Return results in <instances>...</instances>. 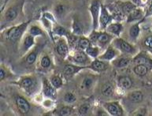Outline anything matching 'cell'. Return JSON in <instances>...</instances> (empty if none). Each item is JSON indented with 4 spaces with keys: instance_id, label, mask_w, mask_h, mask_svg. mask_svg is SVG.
Segmentation results:
<instances>
[{
    "instance_id": "obj_1",
    "label": "cell",
    "mask_w": 152,
    "mask_h": 116,
    "mask_svg": "<svg viewBox=\"0 0 152 116\" xmlns=\"http://www.w3.org/2000/svg\"><path fill=\"white\" fill-rule=\"evenodd\" d=\"M26 26H27V23H25L21 26L10 28L7 32V38L11 41H15L17 39H19L21 37L24 30L25 29Z\"/></svg>"
},
{
    "instance_id": "obj_2",
    "label": "cell",
    "mask_w": 152,
    "mask_h": 116,
    "mask_svg": "<svg viewBox=\"0 0 152 116\" xmlns=\"http://www.w3.org/2000/svg\"><path fill=\"white\" fill-rule=\"evenodd\" d=\"M99 1H93L91 6V13L92 14L93 25L94 28H96L98 26V18H99Z\"/></svg>"
},
{
    "instance_id": "obj_3",
    "label": "cell",
    "mask_w": 152,
    "mask_h": 116,
    "mask_svg": "<svg viewBox=\"0 0 152 116\" xmlns=\"http://www.w3.org/2000/svg\"><path fill=\"white\" fill-rule=\"evenodd\" d=\"M16 103H17V108H18V109H19V110L21 113H28V110L30 109V105L26 101V99H24L23 97H21V96H17Z\"/></svg>"
},
{
    "instance_id": "obj_4",
    "label": "cell",
    "mask_w": 152,
    "mask_h": 116,
    "mask_svg": "<svg viewBox=\"0 0 152 116\" xmlns=\"http://www.w3.org/2000/svg\"><path fill=\"white\" fill-rule=\"evenodd\" d=\"M110 16L108 14L107 9L105 7H102L101 15H100V22H101L102 27H106L107 26V24L110 22Z\"/></svg>"
},
{
    "instance_id": "obj_5",
    "label": "cell",
    "mask_w": 152,
    "mask_h": 116,
    "mask_svg": "<svg viewBox=\"0 0 152 116\" xmlns=\"http://www.w3.org/2000/svg\"><path fill=\"white\" fill-rule=\"evenodd\" d=\"M106 108H107L108 112L112 115H118L121 112L120 108L115 104H106Z\"/></svg>"
},
{
    "instance_id": "obj_6",
    "label": "cell",
    "mask_w": 152,
    "mask_h": 116,
    "mask_svg": "<svg viewBox=\"0 0 152 116\" xmlns=\"http://www.w3.org/2000/svg\"><path fill=\"white\" fill-rule=\"evenodd\" d=\"M102 94L105 96H110L113 93V86L110 83H107L102 85L101 88Z\"/></svg>"
},
{
    "instance_id": "obj_7",
    "label": "cell",
    "mask_w": 152,
    "mask_h": 116,
    "mask_svg": "<svg viewBox=\"0 0 152 116\" xmlns=\"http://www.w3.org/2000/svg\"><path fill=\"white\" fill-rule=\"evenodd\" d=\"M119 85L121 88H125V89L130 88L132 85V80L128 77H121L119 79Z\"/></svg>"
},
{
    "instance_id": "obj_8",
    "label": "cell",
    "mask_w": 152,
    "mask_h": 116,
    "mask_svg": "<svg viewBox=\"0 0 152 116\" xmlns=\"http://www.w3.org/2000/svg\"><path fill=\"white\" fill-rule=\"evenodd\" d=\"M129 99L130 101L134 103H139L143 100V94L141 92L139 91H135V92H132L129 94Z\"/></svg>"
},
{
    "instance_id": "obj_9",
    "label": "cell",
    "mask_w": 152,
    "mask_h": 116,
    "mask_svg": "<svg viewBox=\"0 0 152 116\" xmlns=\"http://www.w3.org/2000/svg\"><path fill=\"white\" fill-rule=\"evenodd\" d=\"M17 16V9L16 7H11L10 8L6 11L5 17H6V20L8 21L14 20Z\"/></svg>"
},
{
    "instance_id": "obj_10",
    "label": "cell",
    "mask_w": 152,
    "mask_h": 116,
    "mask_svg": "<svg viewBox=\"0 0 152 116\" xmlns=\"http://www.w3.org/2000/svg\"><path fill=\"white\" fill-rule=\"evenodd\" d=\"M142 17V10L140 9H134L129 15L128 21H132L135 19H139Z\"/></svg>"
},
{
    "instance_id": "obj_11",
    "label": "cell",
    "mask_w": 152,
    "mask_h": 116,
    "mask_svg": "<svg viewBox=\"0 0 152 116\" xmlns=\"http://www.w3.org/2000/svg\"><path fill=\"white\" fill-rule=\"evenodd\" d=\"M134 72L138 76H144L147 73V67L144 64H138L134 67Z\"/></svg>"
},
{
    "instance_id": "obj_12",
    "label": "cell",
    "mask_w": 152,
    "mask_h": 116,
    "mask_svg": "<svg viewBox=\"0 0 152 116\" xmlns=\"http://www.w3.org/2000/svg\"><path fill=\"white\" fill-rule=\"evenodd\" d=\"M43 86H44L43 91H44L45 96H49V97H52L54 95V90L53 87L46 80H44V85H43Z\"/></svg>"
},
{
    "instance_id": "obj_13",
    "label": "cell",
    "mask_w": 152,
    "mask_h": 116,
    "mask_svg": "<svg viewBox=\"0 0 152 116\" xmlns=\"http://www.w3.org/2000/svg\"><path fill=\"white\" fill-rule=\"evenodd\" d=\"M118 44L120 48H121V50H123L125 52H128V53H132L133 51V48L129 44H128L127 42L124 41L122 40H118Z\"/></svg>"
},
{
    "instance_id": "obj_14",
    "label": "cell",
    "mask_w": 152,
    "mask_h": 116,
    "mask_svg": "<svg viewBox=\"0 0 152 116\" xmlns=\"http://www.w3.org/2000/svg\"><path fill=\"white\" fill-rule=\"evenodd\" d=\"M91 67H92L94 70L98 71H101L103 70H106L107 68V65L105 64L104 62H101V61H99V60H96L92 62L91 64Z\"/></svg>"
},
{
    "instance_id": "obj_15",
    "label": "cell",
    "mask_w": 152,
    "mask_h": 116,
    "mask_svg": "<svg viewBox=\"0 0 152 116\" xmlns=\"http://www.w3.org/2000/svg\"><path fill=\"white\" fill-rule=\"evenodd\" d=\"M57 52L62 56H65L68 52V48L64 43H59L57 46Z\"/></svg>"
},
{
    "instance_id": "obj_16",
    "label": "cell",
    "mask_w": 152,
    "mask_h": 116,
    "mask_svg": "<svg viewBox=\"0 0 152 116\" xmlns=\"http://www.w3.org/2000/svg\"><path fill=\"white\" fill-rule=\"evenodd\" d=\"M73 59H74V61H75V62H78V63H85L87 60V57L85 53H83V52H78V53H76V54L74 55Z\"/></svg>"
},
{
    "instance_id": "obj_17",
    "label": "cell",
    "mask_w": 152,
    "mask_h": 116,
    "mask_svg": "<svg viewBox=\"0 0 152 116\" xmlns=\"http://www.w3.org/2000/svg\"><path fill=\"white\" fill-rule=\"evenodd\" d=\"M90 47V43L89 40L85 38H81L80 39L79 42H78V48L82 51H87V49Z\"/></svg>"
},
{
    "instance_id": "obj_18",
    "label": "cell",
    "mask_w": 152,
    "mask_h": 116,
    "mask_svg": "<svg viewBox=\"0 0 152 116\" xmlns=\"http://www.w3.org/2000/svg\"><path fill=\"white\" fill-rule=\"evenodd\" d=\"M121 29H122V26L120 24H112V25H110L108 26V28H107L108 31L118 35L121 31Z\"/></svg>"
},
{
    "instance_id": "obj_19",
    "label": "cell",
    "mask_w": 152,
    "mask_h": 116,
    "mask_svg": "<svg viewBox=\"0 0 152 116\" xmlns=\"http://www.w3.org/2000/svg\"><path fill=\"white\" fill-rule=\"evenodd\" d=\"M121 8H122V10L124 13L125 14H130L131 12L135 9V5H134L133 3H124L122 6H121Z\"/></svg>"
},
{
    "instance_id": "obj_20",
    "label": "cell",
    "mask_w": 152,
    "mask_h": 116,
    "mask_svg": "<svg viewBox=\"0 0 152 116\" xmlns=\"http://www.w3.org/2000/svg\"><path fill=\"white\" fill-rule=\"evenodd\" d=\"M76 71V67L75 66H73L71 65H68L66 66L64 69V74H65L66 77H70L72 76L75 72Z\"/></svg>"
},
{
    "instance_id": "obj_21",
    "label": "cell",
    "mask_w": 152,
    "mask_h": 116,
    "mask_svg": "<svg viewBox=\"0 0 152 116\" xmlns=\"http://www.w3.org/2000/svg\"><path fill=\"white\" fill-rule=\"evenodd\" d=\"M115 55V51L113 50L112 48H108V50L106 51V53L103 55V56H102V59H107L110 60L112 59L113 58Z\"/></svg>"
},
{
    "instance_id": "obj_22",
    "label": "cell",
    "mask_w": 152,
    "mask_h": 116,
    "mask_svg": "<svg viewBox=\"0 0 152 116\" xmlns=\"http://www.w3.org/2000/svg\"><path fill=\"white\" fill-rule=\"evenodd\" d=\"M130 36L133 38H135L139 35L140 32V28H139L138 25H134L132 26L130 28Z\"/></svg>"
},
{
    "instance_id": "obj_23",
    "label": "cell",
    "mask_w": 152,
    "mask_h": 116,
    "mask_svg": "<svg viewBox=\"0 0 152 116\" xmlns=\"http://www.w3.org/2000/svg\"><path fill=\"white\" fill-rule=\"evenodd\" d=\"M73 32L76 33V34H81L82 32H83L81 25H80V23L76 22V21H74V23H73Z\"/></svg>"
},
{
    "instance_id": "obj_24",
    "label": "cell",
    "mask_w": 152,
    "mask_h": 116,
    "mask_svg": "<svg viewBox=\"0 0 152 116\" xmlns=\"http://www.w3.org/2000/svg\"><path fill=\"white\" fill-rule=\"evenodd\" d=\"M51 83H52V85L56 87V88H59L61 87L62 85V79L58 77H54L51 78Z\"/></svg>"
},
{
    "instance_id": "obj_25",
    "label": "cell",
    "mask_w": 152,
    "mask_h": 116,
    "mask_svg": "<svg viewBox=\"0 0 152 116\" xmlns=\"http://www.w3.org/2000/svg\"><path fill=\"white\" fill-rule=\"evenodd\" d=\"M34 43V40H33V37L32 36H28L26 37L25 40V42H24V45H25V48L26 49H28L31 47Z\"/></svg>"
},
{
    "instance_id": "obj_26",
    "label": "cell",
    "mask_w": 152,
    "mask_h": 116,
    "mask_svg": "<svg viewBox=\"0 0 152 116\" xmlns=\"http://www.w3.org/2000/svg\"><path fill=\"white\" fill-rule=\"evenodd\" d=\"M64 100L67 103H73L76 101V97L71 93H67L64 96Z\"/></svg>"
},
{
    "instance_id": "obj_27",
    "label": "cell",
    "mask_w": 152,
    "mask_h": 116,
    "mask_svg": "<svg viewBox=\"0 0 152 116\" xmlns=\"http://www.w3.org/2000/svg\"><path fill=\"white\" fill-rule=\"evenodd\" d=\"M110 40V36L107 35V33H103V34H99V38H98V41L101 44H106Z\"/></svg>"
},
{
    "instance_id": "obj_28",
    "label": "cell",
    "mask_w": 152,
    "mask_h": 116,
    "mask_svg": "<svg viewBox=\"0 0 152 116\" xmlns=\"http://www.w3.org/2000/svg\"><path fill=\"white\" fill-rule=\"evenodd\" d=\"M30 34L32 37H36V36H39V35L42 34V31H41L40 28H39L36 26H32L30 28Z\"/></svg>"
},
{
    "instance_id": "obj_29",
    "label": "cell",
    "mask_w": 152,
    "mask_h": 116,
    "mask_svg": "<svg viewBox=\"0 0 152 116\" xmlns=\"http://www.w3.org/2000/svg\"><path fill=\"white\" fill-rule=\"evenodd\" d=\"M87 53L88 55H90L92 57H96L99 54V50L98 48H92V47H89L87 49Z\"/></svg>"
},
{
    "instance_id": "obj_30",
    "label": "cell",
    "mask_w": 152,
    "mask_h": 116,
    "mask_svg": "<svg viewBox=\"0 0 152 116\" xmlns=\"http://www.w3.org/2000/svg\"><path fill=\"white\" fill-rule=\"evenodd\" d=\"M21 85L24 88H28V87H30L32 85V81L31 78H25V79H23L21 81Z\"/></svg>"
},
{
    "instance_id": "obj_31",
    "label": "cell",
    "mask_w": 152,
    "mask_h": 116,
    "mask_svg": "<svg viewBox=\"0 0 152 116\" xmlns=\"http://www.w3.org/2000/svg\"><path fill=\"white\" fill-rule=\"evenodd\" d=\"M72 112V109L70 108H68V107H64L62 108L60 110V115L62 116H66L69 115Z\"/></svg>"
},
{
    "instance_id": "obj_32",
    "label": "cell",
    "mask_w": 152,
    "mask_h": 116,
    "mask_svg": "<svg viewBox=\"0 0 152 116\" xmlns=\"http://www.w3.org/2000/svg\"><path fill=\"white\" fill-rule=\"evenodd\" d=\"M51 64V60L47 56H44L41 60V65L43 67H48Z\"/></svg>"
},
{
    "instance_id": "obj_33",
    "label": "cell",
    "mask_w": 152,
    "mask_h": 116,
    "mask_svg": "<svg viewBox=\"0 0 152 116\" xmlns=\"http://www.w3.org/2000/svg\"><path fill=\"white\" fill-rule=\"evenodd\" d=\"M129 64V59H121L118 62V66L119 67H124V66H127Z\"/></svg>"
},
{
    "instance_id": "obj_34",
    "label": "cell",
    "mask_w": 152,
    "mask_h": 116,
    "mask_svg": "<svg viewBox=\"0 0 152 116\" xmlns=\"http://www.w3.org/2000/svg\"><path fill=\"white\" fill-rule=\"evenodd\" d=\"M36 54H35V53H31V54L28 56L26 61H27V62H28V64H32V63H34V62L36 61Z\"/></svg>"
},
{
    "instance_id": "obj_35",
    "label": "cell",
    "mask_w": 152,
    "mask_h": 116,
    "mask_svg": "<svg viewBox=\"0 0 152 116\" xmlns=\"http://www.w3.org/2000/svg\"><path fill=\"white\" fill-rule=\"evenodd\" d=\"M92 82H93L92 79H91L89 77H87V78H85V79L84 80V81H83V85L85 86V88H88L91 86Z\"/></svg>"
},
{
    "instance_id": "obj_36",
    "label": "cell",
    "mask_w": 152,
    "mask_h": 116,
    "mask_svg": "<svg viewBox=\"0 0 152 116\" xmlns=\"http://www.w3.org/2000/svg\"><path fill=\"white\" fill-rule=\"evenodd\" d=\"M54 32H56L57 34L58 35H65L66 34V31H65V28H63L62 27L58 26L54 28Z\"/></svg>"
},
{
    "instance_id": "obj_37",
    "label": "cell",
    "mask_w": 152,
    "mask_h": 116,
    "mask_svg": "<svg viewBox=\"0 0 152 116\" xmlns=\"http://www.w3.org/2000/svg\"><path fill=\"white\" fill-rule=\"evenodd\" d=\"M88 111V106L87 105H82L80 108L79 112L80 115H86Z\"/></svg>"
},
{
    "instance_id": "obj_38",
    "label": "cell",
    "mask_w": 152,
    "mask_h": 116,
    "mask_svg": "<svg viewBox=\"0 0 152 116\" xmlns=\"http://www.w3.org/2000/svg\"><path fill=\"white\" fill-rule=\"evenodd\" d=\"M135 63H137V64H144L145 62H146V59L144 58V57H137L135 60Z\"/></svg>"
},
{
    "instance_id": "obj_39",
    "label": "cell",
    "mask_w": 152,
    "mask_h": 116,
    "mask_svg": "<svg viewBox=\"0 0 152 116\" xmlns=\"http://www.w3.org/2000/svg\"><path fill=\"white\" fill-rule=\"evenodd\" d=\"M55 11H56L57 14H62L63 12L65 11V7L62 6V5H58V6H56V8H55Z\"/></svg>"
},
{
    "instance_id": "obj_40",
    "label": "cell",
    "mask_w": 152,
    "mask_h": 116,
    "mask_svg": "<svg viewBox=\"0 0 152 116\" xmlns=\"http://www.w3.org/2000/svg\"><path fill=\"white\" fill-rule=\"evenodd\" d=\"M145 45L152 48V37H147L145 40Z\"/></svg>"
},
{
    "instance_id": "obj_41",
    "label": "cell",
    "mask_w": 152,
    "mask_h": 116,
    "mask_svg": "<svg viewBox=\"0 0 152 116\" xmlns=\"http://www.w3.org/2000/svg\"><path fill=\"white\" fill-rule=\"evenodd\" d=\"M99 33H96V32H95V33H93V34L91 36V39L92 40H98V38H99Z\"/></svg>"
},
{
    "instance_id": "obj_42",
    "label": "cell",
    "mask_w": 152,
    "mask_h": 116,
    "mask_svg": "<svg viewBox=\"0 0 152 116\" xmlns=\"http://www.w3.org/2000/svg\"><path fill=\"white\" fill-rule=\"evenodd\" d=\"M5 77V71L3 70V69H1L0 70V79L3 80Z\"/></svg>"
},
{
    "instance_id": "obj_43",
    "label": "cell",
    "mask_w": 152,
    "mask_h": 116,
    "mask_svg": "<svg viewBox=\"0 0 152 116\" xmlns=\"http://www.w3.org/2000/svg\"><path fill=\"white\" fill-rule=\"evenodd\" d=\"M149 11L151 14H152V5L151 6H150V9H149Z\"/></svg>"
}]
</instances>
